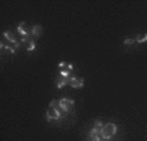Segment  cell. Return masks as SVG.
<instances>
[{
  "label": "cell",
  "mask_w": 147,
  "mask_h": 141,
  "mask_svg": "<svg viewBox=\"0 0 147 141\" xmlns=\"http://www.w3.org/2000/svg\"><path fill=\"white\" fill-rule=\"evenodd\" d=\"M21 42L24 43V45H26V50H28V51H33V50H36V43H34L33 38H30V37L21 38Z\"/></svg>",
  "instance_id": "obj_7"
},
{
  "label": "cell",
  "mask_w": 147,
  "mask_h": 141,
  "mask_svg": "<svg viewBox=\"0 0 147 141\" xmlns=\"http://www.w3.org/2000/svg\"><path fill=\"white\" fill-rule=\"evenodd\" d=\"M3 37H5V39H8L9 42H12L15 49H18V47H20V42H18V41L15 38V35H13V33L11 30L4 31V33H3Z\"/></svg>",
  "instance_id": "obj_5"
},
{
  "label": "cell",
  "mask_w": 147,
  "mask_h": 141,
  "mask_svg": "<svg viewBox=\"0 0 147 141\" xmlns=\"http://www.w3.org/2000/svg\"><path fill=\"white\" fill-rule=\"evenodd\" d=\"M117 132V126L114 123H108L105 124L102 128H101V137L105 138V140H109L112 138Z\"/></svg>",
  "instance_id": "obj_1"
},
{
  "label": "cell",
  "mask_w": 147,
  "mask_h": 141,
  "mask_svg": "<svg viewBox=\"0 0 147 141\" xmlns=\"http://www.w3.org/2000/svg\"><path fill=\"white\" fill-rule=\"evenodd\" d=\"M134 43H135V39H131V38H127V39L123 41V45H126V46L127 45H134Z\"/></svg>",
  "instance_id": "obj_15"
},
{
  "label": "cell",
  "mask_w": 147,
  "mask_h": 141,
  "mask_svg": "<svg viewBox=\"0 0 147 141\" xmlns=\"http://www.w3.org/2000/svg\"><path fill=\"white\" fill-rule=\"evenodd\" d=\"M30 33H32V35H33L34 38H40L41 34L43 33V29H42L41 25H34L33 28L30 29Z\"/></svg>",
  "instance_id": "obj_9"
},
{
  "label": "cell",
  "mask_w": 147,
  "mask_h": 141,
  "mask_svg": "<svg viewBox=\"0 0 147 141\" xmlns=\"http://www.w3.org/2000/svg\"><path fill=\"white\" fill-rule=\"evenodd\" d=\"M75 102L70 98H62L58 101V104H59V110H63L64 112H68L71 110V107L74 106Z\"/></svg>",
  "instance_id": "obj_2"
},
{
  "label": "cell",
  "mask_w": 147,
  "mask_h": 141,
  "mask_svg": "<svg viewBox=\"0 0 147 141\" xmlns=\"http://www.w3.org/2000/svg\"><path fill=\"white\" fill-rule=\"evenodd\" d=\"M87 141H101V129H97L93 127V128L89 131Z\"/></svg>",
  "instance_id": "obj_3"
},
{
  "label": "cell",
  "mask_w": 147,
  "mask_h": 141,
  "mask_svg": "<svg viewBox=\"0 0 147 141\" xmlns=\"http://www.w3.org/2000/svg\"><path fill=\"white\" fill-rule=\"evenodd\" d=\"M62 115H61V112H59L58 108L49 107V110H47V112H46V120H47V122H50V120H57Z\"/></svg>",
  "instance_id": "obj_4"
},
{
  "label": "cell",
  "mask_w": 147,
  "mask_h": 141,
  "mask_svg": "<svg viewBox=\"0 0 147 141\" xmlns=\"http://www.w3.org/2000/svg\"><path fill=\"white\" fill-rule=\"evenodd\" d=\"M17 31H18V34L21 35V38L29 37V28H28V25L25 24V22H21V24H18Z\"/></svg>",
  "instance_id": "obj_6"
},
{
  "label": "cell",
  "mask_w": 147,
  "mask_h": 141,
  "mask_svg": "<svg viewBox=\"0 0 147 141\" xmlns=\"http://www.w3.org/2000/svg\"><path fill=\"white\" fill-rule=\"evenodd\" d=\"M0 47H1V49H3V50H5V51L11 52V54H15V52H16V49H15V47L5 46V45H3V43H0Z\"/></svg>",
  "instance_id": "obj_11"
},
{
  "label": "cell",
  "mask_w": 147,
  "mask_h": 141,
  "mask_svg": "<svg viewBox=\"0 0 147 141\" xmlns=\"http://www.w3.org/2000/svg\"><path fill=\"white\" fill-rule=\"evenodd\" d=\"M49 107H51V108H58L59 104H58V102H57V101H51V102L49 103Z\"/></svg>",
  "instance_id": "obj_16"
},
{
  "label": "cell",
  "mask_w": 147,
  "mask_h": 141,
  "mask_svg": "<svg viewBox=\"0 0 147 141\" xmlns=\"http://www.w3.org/2000/svg\"><path fill=\"white\" fill-rule=\"evenodd\" d=\"M135 42H138V43L147 42V34H144V35H138V37L135 38Z\"/></svg>",
  "instance_id": "obj_12"
},
{
  "label": "cell",
  "mask_w": 147,
  "mask_h": 141,
  "mask_svg": "<svg viewBox=\"0 0 147 141\" xmlns=\"http://www.w3.org/2000/svg\"><path fill=\"white\" fill-rule=\"evenodd\" d=\"M104 127V124H102V122L101 120H96L95 122V128H97V129H101Z\"/></svg>",
  "instance_id": "obj_14"
},
{
  "label": "cell",
  "mask_w": 147,
  "mask_h": 141,
  "mask_svg": "<svg viewBox=\"0 0 147 141\" xmlns=\"http://www.w3.org/2000/svg\"><path fill=\"white\" fill-rule=\"evenodd\" d=\"M70 85L72 86V88H75V89H78V88H82V86L84 85V81H83V78L71 77V78H70Z\"/></svg>",
  "instance_id": "obj_10"
},
{
  "label": "cell",
  "mask_w": 147,
  "mask_h": 141,
  "mask_svg": "<svg viewBox=\"0 0 147 141\" xmlns=\"http://www.w3.org/2000/svg\"><path fill=\"white\" fill-rule=\"evenodd\" d=\"M59 74H61V76H63V77H70L71 70H70V69H62Z\"/></svg>",
  "instance_id": "obj_13"
},
{
  "label": "cell",
  "mask_w": 147,
  "mask_h": 141,
  "mask_svg": "<svg viewBox=\"0 0 147 141\" xmlns=\"http://www.w3.org/2000/svg\"><path fill=\"white\" fill-rule=\"evenodd\" d=\"M70 78L71 77H63L59 74V77L57 78V88H63L66 85H70Z\"/></svg>",
  "instance_id": "obj_8"
}]
</instances>
